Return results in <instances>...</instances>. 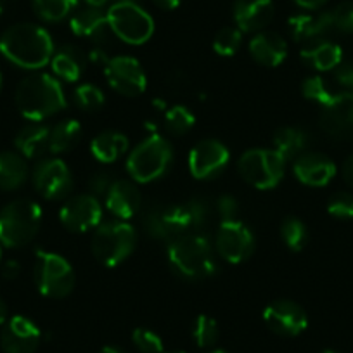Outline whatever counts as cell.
Returning <instances> with one entry per match:
<instances>
[{
	"instance_id": "obj_4",
	"label": "cell",
	"mask_w": 353,
	"mask_h": 353,
	"mask_svg": "<svg viewBox=\"0 0 353 353\" xmlns=\"http://www.w3.org/2000/svg\"><path fill=\"white\" fill-rule=\"evenodd\" d=\"M173 161V148L165 137L152 134L128 154L127 172L135 182L149 184L165 175Z\"/></svg>"
},
{
	"instance_id": "obj_30",
	"label": "cell",
	"mask_w": 353,
	"mask_h": 353,
	"mask_svg": "<svg viewBox=\"0 0 353 353\" xmlns=\"http://www.w3.org/2000/svg\"><path fill=\"white\" fill-rule=\"evenodd\" d=\"M81 139V125L73 118L59 121L50 128L49 151L52 154H63L71 151Z\"/></svg>"
},
{
	"instance_id": "obj_5",
	"label": "cell",
	"mask_w": 353,
	"mask_h": 353,
	"mask_svg": "<svg viewBox=\"0 0 353 353\" xmlns=\"http://www.w3.org/2000/svg\"><path fill=\"white\" fill-rule=\"evenodd\" d=\"M42 225V208L32 199H16L0 210V244L21 248L28 244Z\"/></svg>"
},
{
	"instance_id": "obj_18",
	"label": "cell",
	"mask_w": 353,
	"mask_h": 353,
	"mask_svg": "<svg viewBox=\"0 0 353 353\" xmlns=\"http://www.w3.org/2000/svg\"><path fill=\"white\" fill-rule=\"evenodd\" d=\"M321 125L325 134L336 139H353V96L346 92L334 94L322 106Z\"/></svg>"
},
{
	"instance_id": "obj_34",
	"label": "cell",
	"mask_w": 353,
	"mask_h": 353,
	"mask_svg": "<svg viewBox=\"0 0 353 353\" xmlns=\"http://www.w3.org/2000/svg\"><path fill=\"white\" fill-rule=\"evenodd\" d=\"M196 117L191 110H188L185 106L179 104V106H172L165 113V130L172 135H184L194 127Z\"/></svg>"
},
{
	"instance_id": "obj_13",
	"label": "cell",
	"mask_w": 353,
	"mask_h": 353,
	"mask_svg": "<svg viewBox=\"0 0 353 353\" xmlns=\"http://www.w3.org/2000/svg\"><path fill=\"white\" fill-rule=\"evenodd\" d=\"M215 248L220 256L229 263H243L254 250V236L250 227L241 220L220 222Z\"/></svg>"
},
{
	"instance_id": "obj_6",
	"label": "cell",
	"mask_w": 353,
	"mask_h": 353,
	"mask_svg": "<svg viewBox=\"0 0 353 353\" xmlns=\"http://www.w3.org/2000/svg\"><path fill=\"white\" fill-rule=\"evenodd\" d=\"M137 234L125 220L101 223L92 237V253L104 267H118L135 250Z\"/></svg>"
},
{
	"instance_id": "obj_31",
	"label": "cell",
	"mask_w": 353,
	"mask_h": 353,
	"mask_svg": "<svg viewBox=\"0 0 353 353\" xmlns=\"http://www.w3.org/2000/svg\"><path fill=\"white\" fill-rule=\"evenodd\" d=\"M274 149L284 159H296L303 154L308 145V137L303 130L296 127H283L274 134Z\"/></svg>"
},
{
	"instance_id": "obj_14",
	"label": "cell",
	"mask_w": 353,
	"mask_h": 353,
	"mask_svg": "<svg viewBox=\"0 0 353 353\" xmlns=\"http://www.w3.org/2000/svg\"><path fill=\"white\" fill-rule=\"evenodd\" d=\"M230 152L225 144L216 139H205L192 148L189 154V172L198 181H210L227 168Z\"/></svg>"
},
{
	"instance_id": "obj_58",
	"label": "cell",
	"mask_w": 353,
	"mask_h": 353,
	"mask_svg": "<svg viewBox=\"0 0 353 353\" xmlns=\"http://www.w3.org/2000/svg\"><path fill=\"white\" fill-rule=\"evenodd\" d=\"M0 88H2V74H0Z\"/></svg>"
},
{
	"instance_id": "obj_36",
	"label": "cell",
	"mask_w": 353,
	"mask_h": 353,
	"mask_svg": "<svg viewBox=\"0 0 353 353\" xmlns=\"http://www.w3.org/2000/svg\"><path fill=\"white\" fill-rule=\"evenodd\" d=\"M192 338L199 348H212L219 341V324L208 315H198L192 324Z\"/></svg>"
},
{
	"instance_id": "obj_49",
	"label": "cell",
	"mask_w": 353,
	"mask_h": 353,
	"mask_svg": "<svg viewBox=\"0 0 353 353\" xmlns=\"http://www.w3.org/2000/svg\"><path fill=\"white\" fill-rule=\"evenodd\" d=\"M158 8L166 9V11H172V9H176L181 6L182 0H152Z\"/></svg>"
},
{
	"instance_id": "obj_52",
	"label": "cell",
	"mask_w": 353,
	"mask_h": 353,
	"mask_svg": "<svg viewBox=\"0 0 353 353\" xmlns=\"http://www.w3.org/2000/svg\"><path fill=\"white\" fill-rule=\"evenodd\" d=\"M99 353H125V352L121 348H118V346H104Z\"/></svg>"
},
{
	"instance_id": "obj_46",
	"label": "cell",
	"mask_w": 353,
	"mask_h": 353,
	"mask_svg": "<svg viewBox=\"0 0 353 353\" xmlns=\"http://www.w3.org/2000/svg\"><path fill=\"white\" fill-rule=\"evenodd\" d=\"M294 2H296L300 8L308 9V11H317V9H321L327 0H294Z\"/></svg>"
},
{
	"instance_id": "obj_20",
	"label": "cell",
	"mask_w": 353,
	"mask_h": 353,
	"mask_svg": "<svg viewBox=\"0 0 353 353\" xmlns=\"http://www.w3.org/2000/svg\"><path fill=\"white\" fill-rule=\"evenodd\" d=\"M108 212L118 220H128L135 216L141 210L142 196L139 189L130 181H114L110 191L104 196Z\"/></svg>"
},
{
	"instance_id": "obj_24",
	"label": "cell",
	"mask_w": 353,
	"mask_h": 353,
	"mask_svg": "<svg viewBox=\"0 0 353 353\" xmlns=\"http://www.w3.org/2000/svg\"><path fill=\"white\" fill-rule=\"evenodd\" d=\"M288 26L291 37L296 42L310 43L322 40L332 30L331 11L317 12V14H296L290 19Z\"/></svg>"
},
{
	"instance_id": "obj_44",
	"label": "cell",
	"mask_w": 353,
	"mask_h": 353,
	"mask_svg": "<svg viewBox=\"0 0 353 353\" xmlns=\"http://www.w3.org/2000/svg\"><path fill=\"white\" fill-rule=\"evenodd\" d=\"M216 212H219L222 222H229V220H237V213H239V205L237 199L230 194H223L216 199Z\"/></svg>"
},
{
	"instance_id": "obj_42",
	"label": "cell",
	"mask_w": 353,
	"mask_h": 353,
	"mask_svg": "<svg viewBox=\"0 0 353 353\" xmlns=\"http://www.w3.org/2000/svg\"><path fill=\"white\" fill-rule=\"evenodd\" d=\"M332 30L353 33V2H343L331 11Z\"/></svg>"
},
{
	"instance_id": "obj_16",
	"label": "cell",
	"mask_w": 353,
	"mask_h": 353,
	"mask_svg": "<svg viewBox=\"0 0 353 353\" xmlns=\"http://www.w3.org/2000/svg\"><path fill=\"white\" fill-rule=\"evenodd\" d=\"M263 321L267 327L279 336H293L301 334L308 325L307 312L291 300H276L269 303L263 310Z\"/></svg>"
},
{
	"instance_id": "obj_35",
	"label": "cell",
	"mask_w": 353,
	"mask_h": 353,
	"mask_svg": "<svg viewBox=\"0 0 353 353\" xmlns=\"http://www.w3.org/2000/svg\"><path fill=\"white\" fill-rule=\"evenodd\" d=\"M182 208H184L185 216H188L191 232L199 234V230L205 229V227L208 225L212 212H210V205L205 198L194 196V198L189 199L188 203H184V205H182Z\"/></svg>"
},
{
	"instance_id": "obj_2",
	"label": "cell",
	"mask_w": 353,
	"mask_h": 353,
	"mask_svg": "<svg viewBox=\"0 0 353 353\" xmlns=\"http://www.w3.org/2000/svg\"><path fill=\"white\" fill-rule=\"evenodd\" d=\"M16 106L30 121L47 120L66 106L63 87L52 74L33 73L23 78L16 88Z\"/></svg>"
},
{
	"instance_id": "obj_55",
	"label": "cell",
	"mask_w": 353,
	"mask_h": 353,
	"mask_svg": "<svg viewBox=\"0 0 353 353\" xmlns=\"http://www.w3.org/2000/svg\"><path fill=\"white\" fill-rule=\"evenodd\" d=\"M117 2H137V0H117Z\"/></svg>"
},
{
	"instance_id": "obj_8",
	"label": "cell",
	"mask_w": 353,
	"mask_h": 353,
	"mask_svg": "<svg viewBox=\"0 0 353 353\" xmlns=\"http://www.w3.org/2000/svg\"><path fill=\"white\" fill-rule=\"evenodd\" d=\"M237 170L243 181L254 189L267 191L277 188L283 181L286 159L276 149H250L239 158Z\"/></svg>"
},
{
	"instance_id": "obj_32",
	"label": "cell",
	"mask_w": 353,
	"mask_h": 353,
	"mask_svg": "<svg viewBox=\"0 0 353 353\" xmlns=\"http://www.w3.org/2000/svg\"><path fill=\"white\" fill-rule=\"evenodd\" d=\"M33 9L43 21L57 23L77 9V0H33Z\"/></svg>"
},
{
	"instance_id": "obj_37",
	"label": "cell",
	"mask_w": 353,
	"mask_h": 353,
	"mask_svg": "<svg viewBox=\"0 0 353 353\" xmlns=\"http://www.w3.org/2000/svg\"><path fill=\"white\" fill-rule=\"evenodd\" d=\"M241 43H243V32L237 26H225L213 39V50L219 56L230 57L239 50Z\"/></svg>"
},
{
	"instance_id": "obj_22",
	"label": "cell",
	"mask_w": 353,
	"mask_h": 353,
	"mask_svg": "<svg viewBox=\"0 0 353 353\" xmlns=\"http://www.w3.org/2000/svg\"><path fill=\"white\" fill-rule=\"evenodd\" d=\"M250 54L261 66L276 68L288 57V43L279 33L258 32L250 42Z\"/></svg>"
},
{
	"instance_id": "obj_21",
	"label": "cell",
	"mask_w": 353,
	"mask_h": 353,
	"mask_svg": "<svg viewBox=\"0 0 353 353\" xmlns=\"http://www.w3.org/2000/svg\"><path fill=\"white\" fill-rule=\"evenodd\" d=\"M272 0H236L234 19L241 32H261L274 18Z\"/></svg>"
},
{
	"instance_id": "obj_27",
	"label": "cell",
	"mask_w": 353,
	"mask_h": 353,
	"mask_svg": "<svg viewBox=\"0 0 353 353\" xmlns=\"http://www.w3.org/2000/svg\"><path fill=\"white\" fill-rule=\"evenodd\" d=\"M56 78L64 81H77L83 74L85 66H87V57L83 50L78 49L77 46H63L50 59Z\"/></svg>"
},
{
	"instance_id": "obj_41",
	"label": "cell",
	"mask_w": 353,
	"mask_h": 353,
	"mask_svg": "<svg viewBox=\"0 0 353 353\" xmlns=\"http://www.w3.org/2000/svg\"><path fill=\"white\" fill-rule=\"evenodd\" d=\"M327 212L339 220L353 219V196L350 192H336L329 199Z\"/></svg>"
},
{
	"instance_id": "obj_9",
	"label": "cell",
	"mask_w": 353,
	"mask_h": 353,
	"mask_svg": "<svg viewBox=\"0 0 353 353\" xmlns=\"http://www.w3.org/2000/svg\"><path fill=\"white\" fill-rule=\"evenodd\" d=\"M108 23L113 35L130 46H142L154 33L151 14L135 2H117L111 6Z\"/></svg>"
},
{
	"instance_id": "obj_50",
	"label": "cell",
	"mask_w": 353,
	"mask_h": 353,
	"mask_svg": "<svg viewBox=\"0 0 353 353\" xmlns=\"http://www.w3.org/2000/svg\"><path fill=\"white\" fill-rule=\"evenodd\" d=\"M8 321V305H6V301L0 298V325H4Z\"/></svg>"
},
{
	"instance_id": "obj_56",
	"label": "cell",
	"mask_w": 353,
	"mask_h": 353,
	"mask_svg": "<svg viewBox=\"0 0 353 353\" xmlns=\"http://www.w3.org/2000/svg\"><path fill=\"white\" fill-rule=\"evenodd\" d=\"M163 353H185V352H181V350H175V352H163Z\"/></svg>"
},
{
	"instance_id": "obj_1",
	"label": "cell",
	"mask_w": 353,
	"mask_h": 353,
	"mask_svg": "<svg viewBox=\"0 0 353 353\" xmlns=\"http://www.w3.org/2000/svg\"><path fill=\"white\" fill-rule=\"evenodd\" d=\"M0 52L25 70H40L54 56V42L46 28L33 23L12 25L0 37Z\"/></svg>"
},
{
	"instance_id": "obj_3",
	"label": "cell",
	"mask_w": 353,
	"mask_h": 353,
	"mask_svg": "<svg viewBox=\"0 0 353 353\" xmlns=\"http://www.w3.org/2000/svg\"><path fill=\"white\" fill-rule=\"evenodd\" d=\"M172 269L191 281L208 279L216 272V258L208 237L191 232L168 244L166 250Z\"/></svg>"
},
{
	"instance_id": "obj_25",
	"label": "cell",
	"mask_w": 353,
	"mask_h": 353,
	"mask_svg": "<svg viewBox=\"0 0 353 353\" xmlns=\"http://www.w3.org/2000/svg\"><path fill=\"white\" fill-rule=\"evenodd\" d=\"M300 56L314 70L331 71L336 66H339V63L343 61V50L338 43L322 39L310 43H305Z\"/></svg>"
},
{
	"instance_id": "obj_43",
	"label": "cell",
	"mask_w": 353,
	"mask_h": 353,
	"mask_svg": "<svg viewBox=\"0 0 353 353\" xmlns=\"http://www.w3.org/2000/svg\"><path fill=\"white\" fill-rule=\"evenodd\" d=\"M113 176L106 172H97L94 173L90 179H88V194L96 196H106V192L110 191V188L113 185Z\"/></svg>"
},
{
	"instance_id": "obj_11",
	"label": "cell",
	"mask_w": 353,
	"mask_h": 353,
	"mask_svg": "<svg viewBox=\"0 0 353 353\" xmlns=\"http://www.w3.org/2000/svg\"><path fill=\"white\" fill-rule=\"evenodd\" d=\"M32 181L37 192L49 201L66 198L73 189V175L66 163L59 158L42 159L35 165Z\"/></svg>"
},
{
	"instance_id": "obj_23",
	"label": "cell",
	"mask_w": 353,
	"mask_h": 353,
	"mask_svg": "<svg viewBox=\"0 0 353 353\" xmlns=\"http://www.w3.org/2000/svg\"><path fill=\"white\" fill-rule=\"evenodd\" d=\"M70 26L74 35L90 40L106 39V35L113 33L108 23V12L94 6H83L77 9L71 16Z\"/></svg>"
},
{
	"instance_id": "obj_48",
	"label": "cell",
	"mask_w": 353,
	"mask_h": 353,
	"mask_svg": "<svg viewBox=\"0 0 353 353\" xmlns=\"http://www.w3.org/2000/svg\"><path fill=\"white\" fill-rule=\"evenodd\" d=\"M18 274H19L18 261L11 260L4 265V277H8V279H14V277H18Z\"/></svg>"
},
{
	"instance_id": "obj_12",
	"label": "cell",
	"mask_w": 353,
	"mask_h": 353,
	"mask_svg": "<svg viewBox=\"0 0 353 353\" xmlns=\"http://www.w3.org/2000/svg\"><path fill=\"white\" fill-rule=\"evenodd\" d=\"M104 74L118 94L125 97L141 96L148 87V78L141 63L130 56H114L104 64Z\"/></svg>"
},
{
	"instance_id": "obj_59",
	"label": "cell",
	"mask_w": 353,
	"mask_h": 353,
	"mask_svg": "<svg viewBox=\"0 0 353 353\" xmlns=\"http://www.w3.org/2000/svg\"><path fill=\"white\" fill-rule=\"evenodd\" d=\"M0 256H2V248H0Z\"/></svg>"
},
{
	"instance_id": "obj_10",
	"label": "cell",
	"mask_w": 353,
	"mask_h": 353,
	"mask_svg": "<svg viewBox=\"0 0 353 353\" xmlns=\"http://www.w3.org/2000/svg\"><path fill=\"white\" fill-rule=\"evenodd\" d=\"M142 225L149 236L158 241H166L168 244L185 234H191V227L182 205H152L151 208L145 210Z\"/></svg>"
},
{
	"instance_id": "obj_7",
	"label": "cell",
	"mask_w": 353,
	"mask_h": 353,
	"mask_svg": "<svg viewBox=\"0 0 353 353\" xmlns=\"http://www.w3.org/2000/svg\"><path fill=\"white\" fill-rule=\"evenodd\" d=\"M33 279H35L37 290L43 296L59 300L73 291L74 270L70 261L61 254L39 250L35 253Z\"/></svg>"
},
{
	"instance_id": "obj_19",
	"label": "cell",
	"mask_w": 353,
	"mask_h": 353,
	"mask_svg": "<svg viewBox=\"0 0 353 353\" xmlns=\"http://www.w3.org/2000/svg\"><path fill=\"white\" fill-rule=\"evenodd\" d=\"M293 172L301 184L310 188H324L334 179L336 165L325 154L305 151L294 159Z\"/></svg>"
},
{
	"instance_id": "obj_39",
	"label": "cell",
	"mask_w": 353,
	"mask_h": 353,
	"mask_svg": "<svg viewBox=\"0 0 353 353\" xmlns=\"http://www.w3.org/2000/svg\"><path fill=\"white\" fill-rule=\"evenodd\" d=\"M301 92H303V96L308 101H314V103L321 104V106H325L334 97V94L331 92V88L327 87L324 78L321 77H308L301 83Z\"/></svg>"
},
{
	"instance_id": "obj_28",
	"label": "cell",
	"mask_w": 353,
	"mask_h": 353,
	"mask_svg": "<svg viewBox=\"0 0 353 353\" xmlns=\"http://www.w3.org/2000/svg\"><path fill=\"white\" fill-rule=\"evenodd\" d=\"M28 179V165L26 159L16 151L0 152V189L2 191H16Z\"/></svg>"
},
{
	"instance_id": "obj_47",
	"label": "cell",
	"mask_w": 353,
	"mask_h": 353,
	"mask_svg": "<svg viewBox=\"0 0 353 353\" xmlns=\"http://www.w3.org/2000/svg\"><path fill=\"white\" fill-rule=\"evenodd\" d=\"M343 176H345L346 184H350L353 188V154L343 165Z\"/></svg>"
},
{
	"instance_id": "obj_26",
	"label": "cell",
	"mask_w": 353,
	"mask_h": 353,
	"mask_svg": "<svg viewBox=\"0 0 353 353\" xmlns=\"http://www.w3.org/2000/svg\"><path fill=\"white\" fill-rule=\"evenodd\" d=\"M50 128L42 123H32L23 127L16 134L14 145L23 158L39 159L49 151Z\"/></svg>"
},
{
	"instance_id": "obj_38",
	"label": "cell",
	"mask_w": 353,
	"mask_h": 353,
	"mask_svg": "<svg viewBox=\"0 0 353 353\" xmlns=\"http://www.w3.org/2000/svg\"><path fill=\"white\" fill-rule=\"evenodd\" d=\"M74 101L83 111H97L104 106L106 97L97 85L83 83L74 90Z\"/></svg>"
},
{
	"instance_id": "obj_54",
	"label": "cell",
	"mask_w": 353,
	"mask_h": 353,
	"mask_svg": "<svg viewBox=\"0 0 353 353\" xmlns=\"http://www.w3.org/2000/svg\"><path fill=\"white\" fill-rule=\"evenodd\" d=\"M210 353H229V352H225V350H213V352Z\"/></svg>"
},
{
	"instance_id": "obj_29",
	"label": "cell",
	"mask_w": 353,
	"mask_h": 353,
	"mask_svg": "<svg viewBox=\"0 0 353 353\" xmlns=\"http://www.w3.org/2000/svg\"><path fill=\"white\" fill-rule=\"evenodd\" d=\"M128 139L127 135L117 130L101 132L90 144L94 158L101 163H113L127 152Z\"/></svg>"
},
{
	"instance_id": "obj_45",
	"label": "cell",
	"mask_w": 353,
	"mask_h": 353,
	"mask_svg": "<svg viewBox=\"0 0 353 353\" xmlns=\"http://www.w3.org/2000/svg\"><path fill=\"white\" fill-rule=\"evenodd\" d=\"M334 80L341 87V92L353 96V63H339L334 68Z\"/></svg>"
},
{
	"instance_id": "obj_17",
	"label": "cell",
	"mask_w": 353,
	"mask_h": 353,
	"mask_svg": "<svg viewBox=\"0 0 353 353\" xmlns=\"http://www.w3.org/2000/svg\"><path fill=\"white\" fill-rule=\"evenodd\" d=\"M42 332L32 319L14 315L4 324L0 334V346L4 353H35L39 348Z\"/></svg>"
},
{
	"instance_id": "obj_33",
	"label": "cell",
	"mask_w": 353,
	"mask_h": 353,
	"mask_svg": "<svg viewBox=\"0 0 353 353\" xmlns=\"http://www.w3.org/2000/svg\"><path fill=\"white\" fill-rule=\"evenodd\" d=\"M281 239L291 251H301L308 241L307 225L296 216H286L281 223Z\"/></svg>"
},
{
	"instance_id": "obj_57",
	"label": "cell",
	"mask_w": 353,
	"mask_h": 353,
	"mask_svg": "<svg viewBox=\"0 0 353 353\" xmlns=\"http://www.w3.org/2000/svg\"><path fill=\"white\" fill-rule=\"evenodd\" d=\"M321 353H336L334 350H324V352H321Z\"/></svg>"
},
{
	"instance_id": "obj_15",
	"label": "cell",
	"mask_w": 353,
	"mask_h": 353,
	"mask_svg": "<svg viewBox=\"0 0 353 353\" xmlns=\"http://www.w3.org/2000/svg\"><path fill=\"white\" fill-rule=\"evenodd\" d=\"M59 220L71 232H88L99 227L103 220V206L92 194L73 196L61 206Z\"/></svg>"
},
{
	"instance_id": "obj_53",
	"label": "cell",
	"mask_w": 353,
	"mask_h": 353,
	"mask_svg": "<svg viewBox=\"0 0 353 353\" xmlns=\"http://www.w3.org/2000/svg\"><path fill=\"white\" fill-rule=\"evenodd\" d=\"M4 12V0H0V14Z\"/></svg>"
},
{
	"instance_id": "obj_40",
	"label": "cell",
	"mask_w": 353,
	"mask_h": 353,
	"mask_svg": "<svg viewBox=\"0 0 353 353\" xmlns=\"http://www.w3.org/2000/svg\"><path fill=\"white\" fill-rule=\"evenodd\" d=\"M132 343L141 353H163V339L148 327H137L132 332Z\"/></svg>"
},
{
	"instance_id": "obj_51",
	"label": "cell",
	"mask_w": 353,
	"mask_h": 353,
	"mask_svg": "<svg viewBox=\"0 0 353 353\" xmlns=\"http://www.w3.org/2000/svg\"><path fill=\"white\" fill-rule=\"evenodd\" d=\"M83 2L87 6H94V8H103V6L106 4L108 0H83Z\"/></svg>"
}]
</instances>
